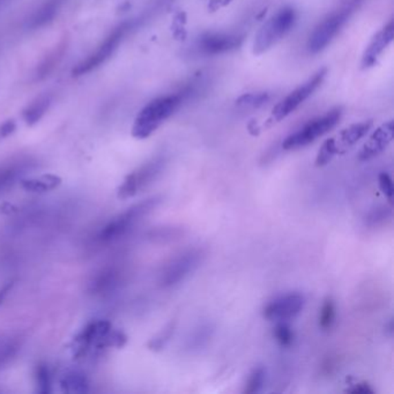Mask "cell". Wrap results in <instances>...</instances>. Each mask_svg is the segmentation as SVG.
I'll list each match as a JSON object with an SVG mask.
<instances>
[{"instance_id":"obj_1","label":"cell","mask_w":394,"mask_h":394,"mask_svg":"<svg viewBox=\"0 0 394 394\" xmlns=\"http://www.w3.org/2000/svg\"><path fill=\"white\" fill-rule=\"evenodd\" d=\"M364 0H341L340 4L328 13L316 28L310 34L306 48L310 54H318L323 51L347 25Z\"/></svg>"},{"instance_id":"obj_2","label":"cell","mask_w":394,"mask_h":394,"mask_svg":"<svg viewBox=\"0 0 394 394\" xmlns=\"http://www.w3.org/2000/svg\"><path fill=\"white\" fill-rule=\"evenodd\" d=\"M183 96V94L161 96L147 104L135 118L132 135L137 139H146L153 135L177 110Z\"/></svg>"},{"instance_id":"obj_3","label":"cell","mask_w":394,"mask_h":394,"mask_svg":"<svg viewBox=\"0 0 394 394\" xmlns=\"http://www.w3.org/2000/svg\"><path fill=\"white\" fill-rule=\"evenodd\" d=\"M296 18L297 15L294 8L284 6L270 19H267L255 36L253 55L260 56L277 46L294 27Z\"/></svg>"},{"instance_id":"obj_4","label":"cell","mask_w":394,"mask_h":394,"mask_svg":"<svg viewBox=\"0 0 394 394\" xmlns=\"http://www.w3.org/2000/svg\"><path fill=\"white\" fill-rule=\"evenodd\" d=\"M162 201L160 195H155L148 199L142 200L140 203L135 204L130 207L124 213L119 214L109 221L102 229H101L97 237V242L100 243H111L118 238L123 237L128 234L135 224H139L144 217L152 213Z\"/></svg>"},{"instance_id":"obj_5","label":"cell","mask_w":394,"mask_h":394,"mask_svg":"<svg viewBox=\"0 0 394 394\" xmlns=\"http://www.w3.org/2000/svg\"><path fill=\"white\" fill-rule=\"evenodd\" d=\"M341 116H342L341 108H335L323 116L308 121L302 128L284 139L282 148L284 150H295L313 144L317 139L333 130L340 121Z\"/></svg>"},{"instance_id":"obj_6","label":"cell","mask_w":394,"mask_h":394,"mask_svg":"<svg viewBox=\"0 0 394 394\" xmlns=\"http://www.w3.org/2000/svg\"><path fill=\"white\" fill-rule=\"evenodd\" d=\"M205 258V251L200 248L188 249L164 266L160 277V284L164 288H171L177 286L191 275Z\"/></svg>"},{"instance_id":"obj_7","label":"cell","mask_w":394,"mask_h":394,"mask_svg":"<svg viewBox=\"0 0 394 394\" xmlns=\"http://www.w3.org/2000/svg\"><path fill=\"white\" fill-rule=\"evenodd\" d=\"M326 75L327 68H320L319 71H317L308 81L304 82L303 85L293 90L289 95L286 96L284 100L273 108L268 123L270 125L275 124L293 114L303 102H306L310 96L316 92L317 89L319 88Z\"/></svg>"},{"instance_id":"obj_8","label":"cell","mask_w":394,"mask_h":394,"mask_svg":"<svg viewBox=\"0 0 394 394\" xmlns=\"http://www.w3.org/2000/svg\"><path fill=\"white\" fill-rule=\"evenodd\" d=\"M164 167H166V160L164 157H155L128 175L121 186L118 188V198L128 199L150 186L157 178L160 177Z\"/></svg>"},{"instance_id":"obj_9","label":"cell","mask_w":394,"mask_h":394,"mask_svg":"<svg viewBox=\"0 0 394 394\" xmlns=\"http://www.w3.org/2000/svg\"><path fill=\"white\" fill-rule=\"evenodd\" d=\"M306 306V297L301 293L291 291L277 296V299L267 303L263 315L270 322H287L299 316Z\"/></svg>"},{"instance_id":"obj_10","label":"cell","mask_w":394,"mask_h":394,"mask_svg":"<svg viewBox=\"0 0 394 394\" xmlns=\"http://www.w3.org/2000/svg\"><path fill=\"white\" fill-rule=\"evenodd\" d=\"M126 30H128V25H121L115 29L94 54L90 55L86 61L80 63L75 68L73 75H85V73L92 71L94 68H99L102 63L110 57L111 55L114 54V51L117 49V46H119V43L126 34Z\"/></svg>"},{"instance_id":"obj_11","label":"cell","mask_w":394,"mask_h":394,"mask_svg":"<svg viewBox=\"0 0 394 394\" xmlns=\"http://www.w3.org/2000/svg\"><path fill=\"white\" fill-rule=\"evenodd\" d=\"M393 121H388L380 125V128L370 135V138L363 145L362 150H359V160L366 162L380 155L390 146L393 140Z\"/></svg>"},{"instance_id":"obj_12","label":"cell","mask_w":394,"mask_h":394,"mask_svg":"<svg viewBox=\"0 0 394 394\" xmlns=\"http://www.w3.org/2000/svg\"><path fill=\"white\" fill-rule=\"evenodd\" d=\"M394 39V23L393 20H391L384 28L380 29L376 35L373 36L369 44L363 52L362 59H361V68L363 70L373 68L377 64L380 56L384 54L393 42Z\"/></svg>"},{"instance_id":"obj_13","label":"cell","mask_w":394,"mask_h":394,"mask_svg":"<svg viewBox=\"0 0 394 394\" xmlns=\"http://www.w3.org/2000/svg\"><path fill=\"white\" fill-rule=\"evenodd\" d=\"M241 36L233 34H222V32H208L201 36L198 42V49L200 52L207 56L226 54L229 51L237 49L241 46Z\"/></svg>"},{"instance_id":"obj_14","label":"cell","mask_w":394,"mask_h":394,"mask_svg":"<svg viewBox=\"0 0 394 394\" xmlns=\"http://www.w3.org/2000/svg\"><path fill=\"white\" fill-rule=\"evenodd\" d=\"M111 330L112 327L108 320H95L89 323L77 335L75 342L80 346V348H88L90 346H96L97 348L107 347L106 341Z\"/></svg>"},{"instance_id":"obj_15","label":"cell","mask_w":394,"mask_h":394,"mask_svg":"<svg viewBox=\"0 0 394 394\" xmlns=\"http://www.w3.org/2000/svg\"><path fill=\"white\" fill-rule=\"evenodd\" d=\"M373 121H364L361 123L351 125L348 128H344L337 135L333 137L334 147L337 150V154H344V152L357 144L361 139L364 138L368 132L373 128Z\"/></svg>"},{"instance_id":"obj_16","label":"cell","mask_w":394,"mask_h":394,"mask_svg":"<svg viewBox=\"0 0 394 394\" xmlns=\"http://www.w3.org/2000/svg\"><path fill=\"white\" fill-rule=\"evenodd\" d=\"M214 331H215V327L210 322H205V323L197 325L186 337L185 349L188 352L195 353L205 348L212 340Z\"/></svg>"},{"instance_id":"obj_17","label":"cell","mask_w":394,"mask_h":394,"mask_svg":"<svg viewBox=\"0 0 394 394\" xmlns=\"http://www.w3.org/2000/svg\"><path fill=\"white\" fill-rule=\"evenodd\" d=\"M119 281V272L116 268H106L101 270L90 282V291L92 294L102 295L108 291L114 290Z\"/></svg>"},{"instance_id":"obj_18","label":"cell","mask_w":394,"mask_h":394,"mask_svg":"<svg viewBox=\"0 0 394 394\" xmlns=\"http://www.w3.org/2000/svg\"><path fill=\"white\" fill-rule=\"evenodd\" d=\"M61 388L65 393H87L89 382L80 371H68L59 380Z\"/></svg>"},{"instance_id":"obj_19","label":"cell","mask_w":394,"mask_h":394,"mask_svg":"<svg viewBox=\"0 0 394 394\" xmlns=\"http://www.w3.org/2000/svg\"><path fill=\"white\" fill-rule=\"evenodd\" d=\"M20 183L26 191L48 192L58 188L61 184V179L55 175H44L41 177L21 179Z\"/></svg>"},{"instance_id":"obj_20","label":"cell","mask_w":394,"mask_h":394,"mask_svg":"<svg viewBox=\"0 0 394 394\" xmlns=\"http://www.w3.org/2000/svg\"><path fill=\"white\" fill-rule=\"evenodd\" d=\"M49 104H50V100L46 96L36 99L23 112V118L27 121V124L32 125L35 124L36 121H39L43 115L46 114Z\"/></svg>"},{"instance_id":"obj_21","label":"cell","mask_w":394,"mask_h":394,"mask_svg":"<svg viewBox=\"0 0 394 394\" xmlns=\"http://www.w3.org/2000/svg\"><path fill=\"white\" fill-rule=\"evenodd\" d=\"M335 303L332 297H327L320 308L319 327L323 331H330L335 323Z\"/></svg>"},{"instance_id":"obj_22","label":"cell","mask_w":394,"mask_h":394,"mask_svg":"<svg viewBox=\"0 0 394 394\" xmlns=\"http://www.w3.org/2000/svg\"><path fill=\"white\" fill-rule=\"evenodd\" d=\"M265 380H266V369L262 366H256L250 373L243 392L246 394L258 393L263 390Z\"/></svg>"},{"instance_id":"obj_23","label":"cell","mask_w":394,"mask_h":394,"mask_svg":"<svg viewBox=\"0 0 394 394\" xmlns=\"http://www.w3.org/2000/svg\"><path fill=\"white\" fill-rule=\"evenodd\" d=\"M36 386L37 392L41 394L51 393L52 387V377H51L49 366L46 363H39L35 370Z\"/></svg>"},{"instance_id":"obj_24","label":"cell","mask_w":394,"mask_h":394,"mask_svg":"<svg viewBox=\"0 0 394 394\" xmlns=\"http://www.w3.org/2000/svg\"><path fill=\"white\" fill-rule=\"evenodd\" d=\"M21 164H8L0 168V193L14 184L15 181L21 175Z\"/></svg>"},{"instance_id":"obj_25","label":"cell","mask_w":394,"mask_h":394,"mask_svg":"<svg viewBox=\"0 0 394 394\" xmlns=\"http://www.w3.org/2000/svg\"><path fill=\"white\" fill-rule=\"evenodd\" d=\"M392 219V208L387 206H380L370 210L366 214V224L368 227L376 228L386 224Z\"/></svg>"},{"instance_id":"obj_26","label":"cell","mask_w":394,"mask_h":394,"mask_svg":"<svg viewBox=\"0 0 394 394\" xmlns=\"http://www.w3.org/2000/svg\"><path fill=\"white\" fill-rule=\"evenodd\" d=\"M270 101V94L267 92H248L238 97L236 104L241 108L263 107Z\"/></svg>"},{"instance_id":"obj_27","label":"cell","mask_w":394,"mask_h":394,"mask_svg":"<svg viewBox=\"0 0 394 394\" xmlns=\"http://www.w3.org/2000/svg\"><path fill=\"white\" fill-rule=\"evenodd\" d=\"M175 330H176V322H170L157 337H154L152 340L148 342V348L154 352H159L161 349L166 347V344L170 341L171 337L174 335Z\"/></svg>"},{"instance_id":"obj_28","label":"cell","mask_w":394,"mask_h":394,"mask_svg":"<svg viewBox=\"0 0 394 394\" xmlns=\"http://www.w3.org/2000/svg\"><path fill=\"white\" fill-rule=\"evenodd\" d=\"M274 337L277 341V344L281 347L288 348L291 344H294L295 334L294 331L291 330V327L288 325L286 322H277V326L274 328Z\"/></svg>"},{"instance_id":"obj_29","label":"cell","mask_w":394,"mask_h":394,"mask_svg":"<svg viewBox=\"0 0 394 394\" xmlns=\"http://www.w3.org/2000/svg\"><path fill=\"white\" fill-rule=\"evenodd\" d=\"M337 150L334 147L333 139H327L326 141L324 142L323 146L320 147L318 150L316 157L317 167H324L326 164H330L331 161L333 160L334 157H337Z\"/></svg>"},{"instance_id":"obj_30","label":"cell","mask_w":394,"mask_h":394,"mask_svg":"<svg viewBox=\"0 0 394 394\" xmlns=\"http://www.w3.org/2000/svg\"><path fill=\"white\" fill-rule=\"evenodd\" d=\"M18 349L19 344L15 341H10V342H6V344L0 346V369L13 359V356H15L18 352Z\"/></svg>"},{"instance_id":"obj_31","label":"cell","mask_w":394,"mask_h":394,"mask_svg":"<svg viewBox=\"0 0 394 394\" xmlns=\"http://www.w3.org/2000/svg\"><path fill=\"white\" fill-rule=\"evenodd\" d=\"M378 183H380V188L383 192L384 195L386 197L387 200L392 203L393 200V181H392V178H391L390 175L387 173H382L378 176Z\"/></svg>"},{"instance_id":"obj_32","label":"cell","mask_w":394,"mask_h":394,"mask_svg":"<svg viewBox=\"0 0 394 394\" xmlns=\"http://www.w3.org/2000/svg\"><path fill=\"white\" fill-rule=\"evenodd\" d=\"M347 392L354 394H373L375 391L371 388L368 383H359L354 385L352 388H349Z\"/></svg>"},{"instance_id":"obj_33","label":"cell","mask_w":394,"mask_h":394,"mask_svg":"<svg viewBox=\"0 0 394 394\" xmlns=\"http://www.w3.org/2000/svg\"><path fill=\"white\" fill-rule=\"evenodd\" d=\"M14 121H8V123H5V124L0 126V138L8 137V135H11L12 132L14 131Z\"/></svg>"},{"instance_id":"obj_34","label":"cell","mask_w":394,"mask_h":394,"mask_svg":"<svg viewBox=\"0 0 394 394\" xmlns=\"http://www.w3.org/2000/svg\"><path fill=\"white\" fill-rule=\"evenodd\" d=\"M335 368H337L335 361H334L332 357H327L323 364L324 373H326V375H331V373H333V370L335 369Z\"/></svg>"},{"instance_id":"obj_35","label":"cell","mask_w":394,"mask_h":394,"mask_svg":"<svg viewBox=\"0 0 394 394\" xmlns=\"http://www.w3.org/2000/svg\"><path fill=\"white\" fill-rule=\"evenodd\" d=\"M12 287H13V282H8V284H5L4 287L0 288V304L4 302L5 297L11 291Z\"/></svg>"},{"instance_id":"obj_36","label":"cell","mask_w":394,"mask_h":394,"mask_svg":"<svg viewBox=\"0 0 394 394\" xmlns=\"http://www.w3.org/2000/svg\"><path fill=\"white\" fill-rule=\"evenodd\" d=\"M224 1L226 4H228V3H230L231 0H224Z\"/></svg>"}]
</instances>
